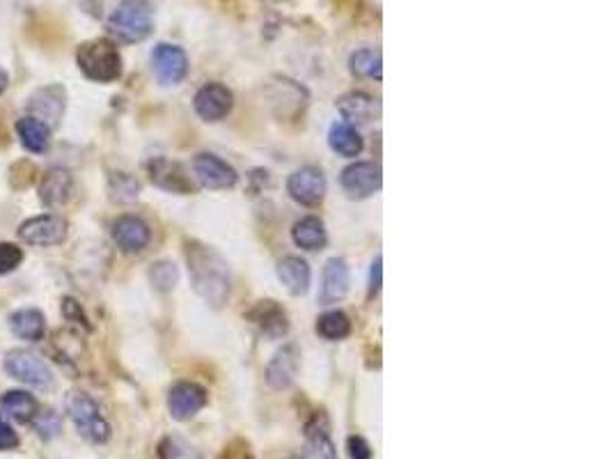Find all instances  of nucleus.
I'll return each instance as SVG.
<instances>
[{
    "instance_id": "nucleus-1",
    "label": "nucleus",
    "mask_w": 612,
    "mask_h": 459,
    "mask_svg": "<svg viewBox=\"0 0 612 459\" xmlns=\"http://www.w3.org/2000/svg\"><path fill=\"white\" fill-rule=\"evenodd\" d=\"M188 276L198 297L211 308H223L230 297V267L216 248L200 241L186 246Z\"/></svg>"
},
{
    "instance_id": "nucleus-2",
    "label": "nucleus",
    "mask_w": 612,
    "mask_h": 459,
    "mask_svg": "<svg viewBox=\"0 0 612 459\" xmlns=\"http://www.w3.org/2000/svg\"><path fill=\"white\" fill-rule=\"evenodd\" d=\"M76 65L85 79L94 83H113L122 76V56L115 42L88 40L76 49Z\"/></svg>"
},
{
    "instance_id": "nucleus-3",
    "label": "nucleus",
    "mask_w": 612,
    "mask_h": 459,
    "mask_svg": "<svg viewBox=\"0 0 612 459\" xmlns=\"http://www.w3.org/2000/svg\"><path fill=\"white\" fill-rule=\"evenodd\" d=\"M154 17L147 0H124L108 17V30L117 42L138 44L152 35Z\"/></svg>"
},
{
    "instance_id": "nucleus-4",
    "label": "nucleus",
    "mask_w": 612,
    "mask_h": 459,
    "mask_svg": "<svg viewBox=\"0 0 612 459\" xmlns=\"http://www.w3.org/2000/svg\"><path fill=\"white\" fill-rule=\"evenodd\" d=\"M65 407L78 434H81L85 441L94 443V446H101V443L111 439V423H108L104 411H101L99 402L90 398L88 393L83 391L69 393Z\"/></svg>"
},
{
    "instance_id": "nucleus-5",
    "label": "nucleus",
    "mask_w": 612,
    "mask_h": 459,
    "mask_svg": "<svg viewBox=\"0 0 612 459\" xmlns=\"http://www.w3.org/2000/svg\"><path fill=\"white\" fill-rule=\"evenodd\" d=\"M5 372L30 388H49L53 384L51 365L30 349H12L5 356Z\"/></svg>"
},
{
    "instance_id": "nucleus-6",
    "label": "nucleus",
    "mask_w": 612,
    "mask_h": 459,
    "mask_svg": "<svg viewBox=\"0 0 612 459\" xmlns=\"http://www.w3.org/2000/svg\"><path fill=\"white\" fill-rule=\"evenodd\" d=\"M19 239L26 246L51 248L65 244L69 237V223L60 214H39L33 219H26L17 230Z\"/></svg>"
},
{
    "instance_id": "nucleus-7",
    "label": "nucleus",
    "mask_w": 612,
    "mask_h": 459,
    "mask_svg": "<svg viewBox=\"0 0 612 459\" xmlns=\"http://www.w3.org/2000/svg\"><path fill=\"white\" fill-rule=\"evenodd\" d=\"M26 108L30 118H37L53 131L60 127L62 118H65L67 92L58 83L42 85V88H37L33 95H30Z\"/></svg>"
},
{
    "instance_id": "nucleus-8",
    "label": "nucleus",
    "mask_w": 612,
    "mask_h": 459,
    "mask_svg": "<svg viewBox=\"0 0 612 459\" xmlns=\"http://www.w3.org/2000/svg\"><path fill=\"white\" fill-rule=\"evenodd\" d=\"M207 400L209 395L200 384H195V381H177L168 393V411L172 418L184 423V420L198 416L207 407Z\"/></svg>"
},
{
    "instance_id": "nucleus-9",
    "label": "nucleus",
    "mask_w": 612,
    "mask_h": 459,
    "mask_svg": "<svg viewBox=\"0 0 612 459\" xmlns=\"http://www.w3.org/2000/svg\"><path fill=\"white\" fill-rule=\"evenodd\" d=\"M287 191L298 205L317 207L326 196V177L315 166H305L289 175Z\"/></svg>"
},
{
    "instance_id": "nucleus-10",
    "label": "nucleus",
    "mask_w": 612,
    "mask_h": 459,
    "mask_svg": "<svg viewBox=\"0 0 612 459\" xmlns=\"http://www.w3.org/2000/svg\"><path fill=\"white\" fill-rule=\"evenodd\" d=\"M147 173L149 180H152L154 186H159V189L168 191V193H177V196H188V193H193V182L188 173L184 170L182 163L170 161L166 157H156L147 163Z\"/></svg>"
},
{
    "instance_id": "nucleus-11",
    "label": "nucleus",
    "mask_w": 612,
    "mask_h": 459,
    "mask_svg": "<svg viewBox=\"0 0 612 459\" xmlns=\"http://www.w3.org/2000/svg\"><path fill=\"white\" fill-rule=\"evenodd\" d=\"M37 196L46 209H58L67 205L74 196V175L62 166L49 168L39 177Z\"/></svg>"
},
{
    "instance_id": "nucleus-12",
    "label": "nucleus",
    "mask_w": 612,
    "mask_h": 459,
    "mask_svg": "<svg viewBox=\"0 0 612 459\" xmlns=\"http://www.w3.org/2000/svg\"><path fill=\"white\" fill-rule=\"evenodd\" d=\"M152 72L159 83L177 85L188 74V56L175 44H159L152 51Z\"/></svg>"
},
{
    "instance_id": "nucleus-13",
    "label": "nucleus",
    "mask_w": 612,
    "mask_h": 459,
    "mask_svg": "<svg viewBox=\"0 0 612 459\" xmlns=\"http://www.w3.org/2000/svg\"><path fill=\"white\" fill-rule=\"evenodd\" d=\"M340 182L351 200H365L381 189V168L370 161L351 163L344 168Z\"/></svg>"
},
{
    "instance_id": "nucleus-14",
    "label": "nucleus",
    "mask_w": 612,
    "mask_h": 459,
    "mask_svg": "<svg viewBox=\"0 0 612 459\" xmlns=\"http://www.w3.org/2000/svg\"><path fill=\"white\" fill-rule=\"evenodd\" d=\"M193 173L204 189H232L239 182L237 170L216 154H198L193 161Z\"/></svg>"
},
{
    "instance_id": "nucleus-15",
    "label": "nucleus",
    "mask_w": 612,
    "mask_h": 459,
    "mask_svg": "<svg viewBox=\"0 0 612 459\" xmlns=\"http://www.w3.org/2000/svg\"><path fill=\"white\" fill-rule=\"evenodd\" d=\"M234 97L232 92L221 83H207L198 90V95L193 99L195 113L200 115L204 122H221L232 111Z\"/></svg>"
},
{
    "instance_id": "nucleus-16",
    "label": "nucleus",
    "mask_w": 612,
    "mask_h": 459,
    "mask_svg": "<svg viewBox=\"0 0 612 459\" xmlns=\"http://www.w3.org/2000/svg\"><path fill=\"white\" fill-rule=\"evenodd\" d=\"M111 235L117 248H122L124 253H140L149 246L152 230H149V225L140 216L122 214L113 221Z\"/></svg>"
},
{
    "instance_id": "nucleus-17",
    "label": "nucleus",
    "mask_w": 612,
    "mask_h": 459,
    "mask_svg": "<svg viewBox=\"0 0 612 459\" xmlns=\"http://www.w3.org/2000/svg\"><path fill=\"white\" fill-rule=\"evenodd\" d=\"M269 99L273 111H276L278 118L282 120L298 118V115H303L305 106H308V92L289 79H280L276 85H273L269 90Z\"/></svg>"
},
{
    "instance_id": "nucleus-18",
    "label": "nucleus",
    "mask_w": 612,
    "mask_h": 459,
    "mask_svg": "<svg viewBox=\"0 0 612 459\" xmlns=\"http://www.w3.org/2000/svg\"><path fill=\"white\" fill-rule=\"evenodd\" d=\"M248 320L271 340L285 338L289 331V317L285 313V308H282L278 301H271V299L257 301V306L248 313Z\"/></svg>"
},
{
    "instance_id": "nucleus-19",
    "label": "nucleus",
    "mask_w": 612,
    "mask_h": 459,
    "mask_svg": "<svg viewBox=\"0 0 612 459\" xmlns=\"http://www.w3.org/2000/svg\"><path fill=\"white\" fill-rule=\"evenodd\" d=\"M298 359H301V352H298L296 345H285L278 349L271 363L266 365V381H269V386L276 388V391H287L296 379Z\"/></svg>"
},
{
    "instance_id": "nucleus-20",
    "label": "nucleus",
    "mask_w": 612,
    "mask_h": 459,
    "mask_svg": "<svg viewBox=\"0 0 612 459\" xmlns=\"http://www.w3.org/2000/svg\"><path fill=\"white\" fill-rule=\"evenodd\" d=\"M349 292V267L347 262L340 258H333L326 262L324 267V280H321L319 303L321 306H333V303L342 301Z\"/></svg>"
},
{
    "instance_id": "nucleus-21",
    "label": "nucleus",
    "mask_w": 612,
    "mask_h": 459,
    "mask_svg": "<svg viewBox=\"0 0 612 459\" xmlns=\"http://www.w3.org/2000/svg\"><path fill=\"white\" fill-rule=\"evenodd\" d=\"M337 111L347 124H370L379 115V101L367 92H347L337 99Z\"/></svg>"
},
{
    "instance_id": "nucleus-22",
    "label": "nucleus",
    "mask_w": 612,
    "mask_h": 459,
    "mask_svg": "<svg viewBox=\"0 0 612 459\" xmlns=\"http://www.w3.org/2000/svg\"><path fill=\"white\" fill-rule=\"evenodd\" d=\"M305 441L317 459H335V443L331 437V420L326 411H315L312 418L305 423Z\"/></svg>"
},
{
    "instance_id": "nucleus-23",
    "label": "nucleus",
    "mask_w": 612,
    "mask_h": 459,
    "mask_svg": "<svg viewBox=\"0 0 612 459\" xmlns=\"http://www.w3.org/2000/svg\"><path fill=\"white\" fill-rule=\"evenodd\" d=\"M278 278H280V283L287 287L289 294H294V297H301V294L310 290L312 269L303 258H296V255H287V258H282L280 264H278Z\"/></svg>"
},
{
    "instance_id": "nucleus-24",
    "label": "nucleus",
    "mask_w": 612,
    "mask_h": 459,
    "mask_svg": "<svg viewBox=\"0 0 612 459\" xmlns=\"http://www.w3.org/2000/svg\"><path fill=\"white\" fill-rule=\"evenodd\" d=\"M0 411L19 425L33 423L39 414V402L33 393L28 391H7L0 398Z\"/></svg>"
},
{
    "instance_id": "nucleus-25",
    "label": "nucleus",
    "mask_w": 612,
    "mask_h": 459,
    "mask_svg": "<svg viewBox=\"0 0 612 459\" xmlns=\"http://www.w3.org/2000/svg\"><path fill=\"white\" fill-rule=\"evenodd\" d=\"M10 329L19 340L39 342L46 336V317L37 308H21L10 315Z\"/></svg>"
},
{
    "instance_id": "nucleus-26",
    "label": "nucleus",
    "mask_w": 612,
    "mask_h": 459,
    "mask_svg": "<svg viewBox=\"0 0 612 459\" xmlns=\"http://www.w3.org/2000/svg\"><path fill=\"white\" fill-rule=\"evenodd\" d=\"M51 134L53 131L46 127L44 122H39L37 118H26L17 120V136L19 143L23 145V150L30 154H44L51 147Z\"/></svg>"
},
{
    "instance_id": "nucleus-27",
    "label": "nucleus",
    "mask_w": 612,
    "mask_h": 459,
    "mask_svg": "<svg viewBox=\"0 0 612 459\" xmlns=\"http://www.w3.org/2000/svg\"><path fill=\"white\" fill-rule=\"evenodd\" d=\"M292 239L298 248H303V251H321V248L326 246V225L324 221L319 219V216H305V219L296 221L294 230H292Z\"/></svg>"
},
{
    "instance_id": "nucleus-28",
    "label": "nucleus",
    "mask_w": 612,
    "mask_h": 459,
    "mask_svg": "<svg viewBox=\"0 0 612 459\" xmlns=\"http://www.w3.org/2000/svg\"><path fill=\"white\" fill-rule=\"evenodd\" d=\"M328 145H331L333 152L347 159L358 157V154L363 152V138H360L358 131L347 122L333 124L331 131H328Z\"/></svg>"
},
{
    "instance_id": "nucleus-29",
    "label": "nucleus",
    "mask_w": 612,
    "mask_h": 459,
    "mask_svg": "<svg viewBox=\"0 0 612 459\" xmlns=\"http://www.w3.org/2000/svg\"><path fill=\"white\" fill-rule=\"evenodd\" d=\"M317 333L321 338L337 342L344 340L351 333V322L349 317L342 313V310H331V313H324L317 322Z\"/></svg>"
},
{
    "instance_id": "nucleus-30",
    "label": "nucleus",
    "mask_w": 612,
    "mask_h": 459,
    "mask_svg": "<svg viewBox=\"0 0 612 459\" xmlns=\"http://www.w3.org/2000/svg\"><path fill=\"white\" fill-rule=\"evenodd\" d=\"M349 67L358 79H381V53L374 49H360L349 58Z\"/></svg>"
},
{
    "instance_id": "nucleus-31",
    "label": "nucleus",
    "mask_w": 612,
    "mask_h": 459,
    "mask_svg": "<svg viewBox=\"0 0 612 459\" xmlns=\"http://www.w3.org/2000/svg\"><path fill=\"white\" fill-rule=\"evenodd\" d=\"M108 193H111L113 202H133L140 196V182L129 173L115 170L108 177Z\"/></svg>"
},
{
    "instance_id": "nucleus-32",
    "label": "nucleus",
    "mask_w": 612,
    "mask_h": 459,
    "mask_svg": "<svg viewBox=\"0 0 612 459\" xmlns=\"http://www.w3.org/2000/svg\"><path fill=\"white\" fill-rule=\"evenodd\" d=\"M149 283L154 285L156 292H172L179 283V269L168 260L154 262L152 269H149Z\"/></svg>"
},
{
    "instance_id": "nucleus-33",
    "label": "nucleus",
    "mask_w": 612,
    "mask_h": 459,
    "mask_svg": "<svg viewBox=\"0 0 612 459\" xmlns=\"http://www.w3.org/2000/svg\"><path fill=\"white\" fill-rule=\"evenodd\" d=\"M161 459H202L191 443L179 437H166L159 443Z\"/></svg>"
},
{
    "instance_id": "nucleus-34",
    "label": "nucleus",
    "mask_w": 612,
    "mask_h": 459,
    "mask_svg": "<svg viewBox=\"0 0 612 459\" xmlns=\"http://www.w3.org/2000/svg\"><path fill=\"white\" fill-rule=\"evenodd\" d=\"M23 262V248L12 241H0V276L17 271Z\"/></svg>"
},
{
    "instance_id": "nucleus-35",
    "label": "nucleus",
    "mask_w": 612,
    "mask_h": 459,
    "mask_svg": "<svg viewBox=\"0 0 612 459\" xmlns=\"http://www.w3.org/2000/svg\"><path fill=\"white\" fill-rule=\"evenodd\" d=\"M62 315H65V320H67V322L81 324L83 329H90L88 317H85L83 308H81V303H78L76 299H72V297H65V299H62Z\"/></svg>"
},
{
    "instance_id": "nucleus-36",
    "label": "nucleus",
    "mask_w": 612,
    "mask_h": 459,
    "mask_svg": "<svg viewBox=\"0 0 612 459\" xmlns=\"http://www.w3.org/2000/svg\"><path fill=\"white\" fill-rule=\"evenodd\" d=\"M347 453L349 459H372V446L363 437L353 434L347 439Z\"/></svg>"
},
{
    "instance_id": "nucleus-37",
    "label": "nucleus",
    "mask_w": 612,
    "mask_h": 459,
    "mask_svg": "<svg viewBox=\"0 0 612 459\" xmlns=\"http://www.w3.org/2000/svg\"><path fill=\"white\" fill-rule=\"evenodd\" d=\"M19 448V434L12 430V425L5 418H0V453Z\"/></svg>"
},
{
    "instance_id": "nucleus-38",
    "label": "nucleus",
    "mask_w": 612,
    "mask_h": 459,
    "mask_svg": "<svg viewBox=\"0 0 612 459\" xmlns=\"http://www.w3.org/2000/svg\"><path fill=\"white\" fill-rule=\"evenodd\" d=\"M221 459H255V457H253V453H250L248 443L237 439V441L227 443V446L223 448V453H221Z\"/></svg>"
},
{
    "instance_id": "nucleus-39",
    "label": "nucleus",
    "mask_w": 612,
    "mask_h": 459,
    "mask_svg": "<svg viewBox=\"0 0 612 459\" xmlns=\"http://www.w3.org/2000/svg\"><path fill=\"white\" fill-rule=\"evenodd\" d=\"M381 290V258H376L370 271V297Z\"/></svg>"
},
{
    "instance_id": "nucleus-40",
    "label": "nucleus",
    "mask_w": 612,
    "mask_h": 459,
    "mask_svg": "<svg viewBox=\"0 0 612 459\" xmlns=\"http://www.w3.org/2000/svg\"><path fill=\"white\" fill-rule=\"evenodd\" d=\"M7 85H10V74L5 72L3 67H0V95L7 90Z\"/></svg>"
},
{
    "instance_id": "nucleus-41",
    "label": "nucleus",
    "mask_w": 612,
    "mask_h": 459,
    "mask_svg": "<svg viewBox=\"0 0 612 459\" xmlns=\"http://www.w3.org/2000/svg\"><path fill=\"white\" fill-rule=\"evenodd\" d=\"M285 459H303L301 455H289V457H285Z\"/></svg>"
}]
</instances>
